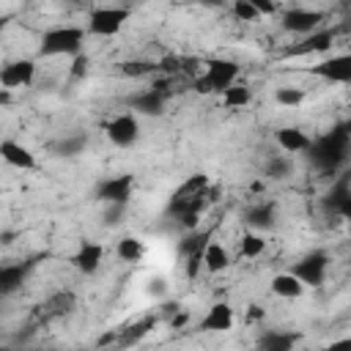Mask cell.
I'll list each match as a JSON object with an SVG mask.
<instances>
[{
    "label": "cell",
    "instance_id": "obj_2",
    "mask_svg": "<svg viewBox=\"0 0 351 351\" xmlns=\"http://www.w3.org/2000/svg\"><path fill=\"white\" fill-rule=\"evenodd\" d=\"M82 41H85V30L77 27V25H58V27H49L44 36H41V47L38 52L47 55V58H55V55H80L82 52Z\"/></svg>",
    "mask_w": 351,
    "mask_h": 351
},
{
    "label": "cell",
    "instance_id": "obj_4",
    "mask_svg": "<svg viewBox=\"0 0 351 351\" xmlns=\"http://www.w3.org/2000/svg\"><path fill=\"white\" fill-rule=\"evenodd\" d=\"M129 8H118V5H101V8H93L88 14V30L93 36H101V38H110V36H118L121 27L129 22Z\"/></svg>",
    "mask_w": 351,
    "mask_h": 351
},
{
    "label": "cell",
    "instance_id": "obj_21",
    "mask_svg": "<svg viewBox=\"0 0 351 351\" xmlns=\"http://www.w3.org/2000/svg\"><path fill=\"white\" fill-rule=\"evenodd\" d=\"M263 250H266V239H263L261 233H255L252 228H250L247 233H241V241H239V255H241V258L252 261V258H258Z\"/></svg>",
    "mask_w": 351,
    "mask_h": 351
},
{
    "label": "cell",
    "instance_id": "obj_5",
    "mask_svg": "<svg viewBox=\"0 0 351 351\" xmlns=\"http://www.w3.org/2000/svg\"><path fill=\"white\" fill-rule=\"evenodd\" d=\"M104 132H107V137H110L112 145L129 148V145H134L137 137H140V121H137L134 112H121V115H115L112 121H107Z\"/></svg>",
    "mask_w": 351,
    "mask_h": 351
},
{
    "label": "cell",
    "instance_id": "obj_33",
    "mask_svg": "<svg viewBox=\"0 0 351 351\" xmlns=\"http://www.w3.org/2000/svg\"><path fill=\"white\" fill-rule=\"evenodd\" d=\"M82 145H85V140H82V137H74V140L60 143V145H58V151H60V154H80V151H82Z\"/></svg>",
    "mask_w": 351,
    "mask_h": 351
},
{
    "label": "cell",
    "instance_id": "obj_19",
    "mask_svg": "<svg viewBox=\"0 0 351 351\" xmlns=\"http://www.w3.org/2000/svg\"><path fill=\"white\" fill-rule=\"evenodd\" d=\"M244 222L252 230H269L274 225V203H258L244 214Z\"/></svg>",
    "mask_w": 351,
    "mask_h": 351
},
{
    "label": "cell",
    "instance_id": "obj_36",
    "mask_svg": "<svg viewBox=\"0 0 351 351\" xmlns=\"http://www.w3.org/2000/svg\"><path fill=\"white\" fill-rule=\"evenodd\" d=\"M170 324H173V329H181V326H184V324H186V315H184V313H181V315H176V318H173V321H170Z\"/></svg>",
    "mask_w": 351,
    "mask_h": 351
},
{
    "label": "cell",
    "instance_id": "obj_31",
    "mask_svg": "<svg viewBox=\"0 0 351 351\" xmlns=\"http://www.w3.org/2000/svg\"><path fill=\"white\" fill-rule=\"evenodd\" d=\"M88 74V58L80 52V55H74V60H71V77H85Z\"/></svg>",
    "mask_w": 351,
    "mask_h": 351
},
{
    "label": "cell",
    "instance_id": "obj_23",
    "mask_svg": "<svg viewBox=\"0 0 351 351\" xmlns=\"http://www.w3.org/2000/svg\"><path fill=\"white\" fill-rule=\"evenodd\" d=\"M208 239H211V233H208V230H197V228H195V230L181 241V247H178V250H181V255H184V258H189V255H200Z\"/></svg>",
    "mask_w": 351,
    "mask_h": 351
},
{
    "label": "cell",
    "instance_id": "obj_14",
    "mask_svg": "<svg viewBox=\"0 0 351 351\" xmlns=\"http://www.w3.org/2000/svg\"><path fill=\"white\" fill-rule=\"evenodd\" d=\"M335 44V30H313L307 33L299 47L291 49V55H304V52H329Z\"/></svg>",
    "mask_w": 351,
    "mask_h": 351
},
{
    "label": "cell",
    "instance_id": "obj_25",
    "mask_svg": "<svg viewBox=\"0 0 351 351\" xmlns=\"http://www.w3.org/2000/svg\"><path fill=\"white\" fill-rule=\"evenodd\" d=\"M293 343H296V337L285 335V332H266L261 337V348H266V351H288Z\"/></svg>",
    "mask_w": 351,
    "mask_h": 351
},
{
    "label": "cell",
    "instance_id": "obj_20",
    "mask_svg": "<svg viewBox=\"0 0 351 351\" xmlns=\"http://www.w3.org/2000/svg\"><path fill=\"white\" fill-rule=\"evenodd\" d=\"M27 277V266L25 263H14V266H0V296L14 293Z\"/></svg>",
    "mask_w": 351,
    "mask_h": 351
},
{
    "label": "cell",
    "instance_id": "obj_27",
    "mask_svg": "<svg viewBox=\"0 0 351 351\" xmlns=\"http://www.w3.org/2000/svg\"><path fill=\"white\" fill-rule=\"evenodd\" d=\"M274 101L282 107H299L304 101V90L299 88H277L274 90Z\"/></svg>",
    "mask_w": 351,
    "mask_h": 351
},
{
    "label": "cell",
    "instance_id": "obj_29",
    "mask_svg": "<svg viewBox=\"0 0 351 351\" xmlns=\"http://www.w3.org/2000/svg\"><path fill=\"white\" fill-rule=\"evenodd\" d=\"M154 326V318H145V321H140V324H134L129 332H123V337H121V346H129V343H137L143 335H148V329Z\"/></svg>",
    "mask_w": 351,
    "mask_h": 351
},
{
    "label": "cell",
    "instance_id": "obj_3",
    "mask_svg": "<svg viewBox=\"0 0 351 351\" xmlns=\"http://www.w3.org/2000/svg\"><path fill=\"white\" fill-rule=\"evenodd\" d=\"M236 77H239V63L217 58V60H208L206 74L195 80V90H200V93H222L228 85L236 82Z\"/></svg>",
    "mask_w": 351,
    "mask_h": 351
},
{
    "label": "cell",
    "instance_id": "obj_34",
    "mask_svg": "<svg viewBox=\"0 0 351 351\" xmlns=\"http://www.w3.org/2000/svg\"><path fill=\"white\" fill-rule=\"evenodd\" d=\"M255 8H258V14L263 16V14H274V8H277V0H250Z\"/></svg>",
    "mask_w": 351,
    "mask_h": 351
},
{
    "label": "cell",
    "instance_id": "obj_17",
    "mask_svg": "<svg viewBox=\"0 0 351 351\" xmlns=\"http://www.w3.org/2000/svg\"><path fill=\"white\" fill-rule=\"evenodd\" d=\"M304 288H307V285H304L293 271L277 274V277L271 280V293L280 296V299H299V296L304 293Z\"/></svg>",
    "mask_w": 351,
    "mask_h": 351
},
{
    "label": "cell",
    "instance_id": "obj_38",
    "mask_svg": "<svg viewBox=\"0 0 351 351\" xmlns=\"http://www.w3.org/2000/svg\"><path fill=\"white\" fill-rule=\"evenodd\" d=\"M203 3H211V5H217V3H222V0H203Z\"/></svg>",
    "mask_w": 351,
    "mask_h": 351
},
{
    "label": "cell",
    "instance_id": "obj_11",
    "mask_svg": "<svg viewBox=\"0 0 351 351\" xmlns=\"http://www.w3.org/2000/svg\"><path fill=\"white\" fill-rule=\"evenodd\" d=\"M101 258H104V247H101V244H96V241H82L80 250L74 252L71 263H74L77 271H82V274H93V271H99Z\"/></svg>",
    "mask_w": 351,
    "mask_h": 351
},
{
    "label": "cell",
    "instance_id": "obj_15",
    "mask_svg": "<svg viewBox=\"0 0 351 351\" xmlns=\"http://www.w3.org/2000/svg\"><path fill=\"white\" fill-rule=\"evenodd\" d=\"M200 263L206 266V271H211V274H217V271H225L228 269V263H230V255H228V250L219 244V241H206V247H203V252H200Z\"/></svg>",
    "mask_w": 351,
    "mask_h": 351
},
{
    "label": "cell",
    "instance_id": "obj_9",
    "mask_svg": "<svg viewBox=\"0 0 351 351\" xmlns=\"http://www.w3.org/2000/svg\"><path fill=\"white\" fill-rule=\"evenodd\" d=\"M326 269H329V258L324 252H310L304 255L296 266H293V274L304 282V285H321L324 277H326Z\"/></svg>",
    "mask_w": 351,
    "mask_h": 351
},
{
    "label": "cell",
    "instance_id": "obj_1",
    "mask_svg": "<svg viewBox=\"0 0 351 351\" xmlns=\"http://www.w3.org/2000/svg\"><path fill=\"white\" fill-rule=\"evenodd\" d=\"M307 151H310V159L321 170L332 173L337 165L346 162V154H348V129L346 126H337L335 132H329V134L318 137L315 143H310Z\"/></svg>",
    "mask_w": 351,
    "mask_h": 351
},
{
    "label": "cell",
    "instance_id": "obj_28",
    "mask_svg": "<svg viewBox=\"0 0 351 351\" xmlns=\"http://www.w3.org/2000/svg\"><path fill=\"white\" fill-rule=\"evenodd\" d=\"M233 16L241 19V22H255L261 14L250 0H233Z\"/></svg>",
    "mask_w": 351,
    "mask_h": 351
},
{
    "label": "cell",
    "instance_id": "obj_37",
    "mask_svg": "<svg viewBox=\"0 0 351 351\" xmlns=\"http://www.w3.org/2000/svg\"><path fill=\"white\" fill-rule=\"evenodd\" d=\"M8 22H11V16H0V36H3V30H5Z\"/></svg>",
    "mask_w": 351,
    "mask_h": 351
},
{
    "label": "cell",
    "instance_id": "obj_8",
    "mask_svg": "<svg viewBox=\"0 0 351 351\" xmlns=\"http://www.w3.org/2000/svg\"><path fill=\"white\" fill-rule=\"evenodd\" d=\"M321 22H324V14L313 11V8H288L282 14V27L291 30V33H299V36H307V33L318 30Z\"/></svg>",
    "mask_w": 351,
    "mask_h": 351
},
{
    "label": "cell",
    "instance_id": "obj_7",
    "mask_svg": "<svg viewBox=\"0 0 351 351\" xmlns=\"http://www.w3.org/2000/svg\"><path fill=\"white\" fill-rule=\"evenodd\" d=\"M132 189H134V178L129 173H123V176H115V178L101 181L99 189H96V197L104 200V203H121V206H126L132 200Z\"/></svg>",
    "mask_w": 351,
    "mask_h": 351
},
{
    "label": "cell",
    "instance_id": "obj_30",
    "mask_svg": "<svg viewBox=\"0 0 351 351\" xmlns=\"http://www.w3.org/2000/svg\"><path fill=\"white\" fill-rule=\"evenodd\" d=\"M288 170H291V165H288L282 156H274V159L266 165V176H269V178H282V176H288Z\"/></svg>",
    "mask_w": 351,
    "mask_h": 351
},
{
    "label": "cell",
    "instance_id": "obj_6",
    "mask_svg": "<svg viewBox=\"0 0 351 351\" xmlns=\"http://www.w3.org/2000/svg\"><path fill=\"white\" fill-rule=\"evenodd\" d=\"M36 80V63L27 60V58H19V60H8L3 69H0V85L3 88H27L33 85Z\"/></svg>",
    "mask_w": 351,
    "mask_h": 351
},
{
    "label": "cell",
    "instance_id": "obj_18",
    "mask_svg": "<svg viewBox=\"0 0 351 351\" xmlns=\"http://www.w3.org/2000/svg\"><path fill=\"white\" fill-rule=\"evenodd\" d=\"M129 104H132V110H137V112H143V115H159V112L165 110V93L156 90V88H151V90L137 93Z\"/></svg>",
    "mask_w": 351,
    "mask_h": 351
},
{
    "label": "cell",
    "instance_id": "obj_24",
    "mask_svg": "<svg viewBox=\"0 0 351 351\" xmlns=\"http://www.w3.org/2000/svg\"><path fill=\"white\" fill-rule=\"evenodd\" d=\"M250 99H252V93H250V88L247 85H228L225 90H222V101H225V107H247L250 104Z\"/></svg>",
    "mask_w": 351,
    "mask_h": 351
},
{
    "label": "cell",
    "instance_id": "obj_12",
    "mask_svg": "<svg viewBox=\"0 0 351 351\" xmlns=\"http://www.w3.org/2000/svg\"><path fill=\"white\" fill-rule=\"evenodd\" d=\"M0 159L8 162V165L16 167V170H33V167H36L33 151L25 148L22 143H14V140H3V143H0Z\"/></svg>",
    "mask_w": 351,
    "mask_h": 351
},
{
    "label": "cell",
    "instance_id": "obj_26",
    "mask_svg": "<svg viewBox=\"0 0 351 351\" xmlns=\"http://www.w3.org/2000/svg\"><path fill=\"white\" fill-rule=\"evenodd\" d=\"M206 186H208V176L197 173V176H189V178L181 184V189H178L176 195H181V197H195V195H203Z\"/></svg>",
    "mask_w": 351,
    "mask_h": 351
},
{
    "label": "cell",
    "instance_id": "obj_32",
    "mask_svg": "<svg viewBox=\"0 0 351 351\" xmlns=\"http://www.w3.org/2000/svg\"><path fill=\"white\" fill-rule=\"evenodd\" d=\"M123 74H129V77H143V74H148L151 71V66L148 63H140V60H134V63H123V69H121Z\"/></svg>",
    "mask_w": 351,
    "mask_h": 351
},
{
    "label": "cell",
    "instance_id": "obj_16",
    "mask_svg": "<svg viewBox=\"0 0 351 351\" xmlns=\"http://www.w3.org/2000/svg\"><path fill=\"white\" fill-rule=\"evenodd\" d=\"M310 137L299 129V126H282L280 132H277V145L282 148V151H288V154H302V151H307L310 148Z\"/></svg>",
    "mask_w": 351,
    "mask_h": 351
},
{
    "label": "cell",
    "instance_id": "obj_22",
    "mask_svg": "<svg viewBox=\"0 0 351 351\" xmlns=\"http://www.w3.org/2000/svg\"><path fill=\"white\" fill-rule=\"evenodd\" d=\"M115 252H118L121 261H126V263H137V261L145 255V244H143L137 236H123V239L118 241Z\"/></svg>",
    "mask_w": 351,
    "mask_h": 351
},
{
    "label": "cell",
    "instance_id": "obj_35",
    "mask_svg": "<svg viewBox=\"0 0 351 351\" xmlns=\"http://www.w3.org/2000/svg\"><path fill=\"white\" fill-rule=\"evenodd\" d=\"M8 101H11V88L0 85V104H8Z\"/></svg>",
    "mask_w": 351,
    "mask_h": 351
},
{
    "label": "cell",
    "instance_id": "obj_10",
    "mask_svg": "<svg viewBox=\"0 0 351 351\" xmlns=\"http://www.w3.org/2000/svg\"><path fill=\"white\" fill-rule=\"evenodd\" d=\"M310 74L329 80V82H348L351 80V58L348 55H332V58L310 66Z\"/></svg>",
    "mask_w": 351,
    "mask_h": 351
},
{
    "label": "cell",
    "instance_id": "obj_13",
    "mask_svg": "<svg viewBox=\"0 0 351 351\" xmlns=\"http://www.w3.org/2000/svg\"><path fill=\"white\" fill-rule=\"evenodd\" d=\"M233 326V310L225 302H217L208 307V313L200 318V329L203 332H228Z\"/></svg>",
    "mask_w": 351,
    "mask_h": 351
}]
</instances>
